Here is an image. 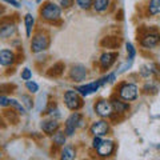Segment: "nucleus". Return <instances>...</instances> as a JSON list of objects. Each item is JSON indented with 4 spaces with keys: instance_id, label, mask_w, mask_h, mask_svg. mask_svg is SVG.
Here are the masks:
<instances>
[{
    "instance_id": "nucleus-1",
    "label": "nucleus",
    "mask_w": 160,
    "mask_h": 160,
    "mask_svg": "<svg viewBox=\"0 0 160 160\" xmlns=\"http://www.w3.org/2000/svg\"><path fill=\"white\" fill-rule=\"evenodd\" d=\"M39 15L40 19L44 20L46 23L49 24H56L62 22V15H63V9L59 7V4L56 2H46L43 3V6L39 9Z\"/></svg>"
},
{
    "instance_id": "nucleus-2",
    "label": "nucleus",
    "mask_w": 160,
    "mask_h": 160,
    "mask_svg": "<svg viewBox=\"0 0 160 160\" xmlns=\"http://www.w3.org/2000/svg\"><path fill=\"white\" fill-rule=\"evenodd\" d=\"M49 44H51V38L49 33L44 29H38L36 32L32 35V40H31V52L35 55L43 53L44 51H47Z\"/></svg>"
},
{
    "instance_id": "nucleus-3",
    "label": "nucleus",
    "mask_w": 160,
    "mask_h": 160,
    "mask_svg": "<svg viewBox=\"0 0 160 160\" xmlns=\"http://www.w3.org/2000/svg\"><path fill=\"white\" fill-rule=\"evenodd\" d=\"M18 32V18L16 15H6L0 19V39H11Z\"/></svg>"
},
{
    "instance_id": "nucleus-4",
    "label": "nucleus",
    "mask_w": 160,
    "mask_h": 160,
    "mask_svg": "<svg viewBox=\"0 0 160 160\" xmlns=\"http://www.w3.org/2000/svg\"><path fill=\"white\" fill-rule=\"evenodd\" d=\"M84 124H86L84 115L79 111H75L66 119V123H64V133L67 135V138L73 136L79 128L84 127Z\"/></svg>"
},
{
    "instance_id": "nucleus-5",
    "label": "nucleus",
    "mask_w": 160,
    "mask_h": 160,
    "mask_svg": "<svg viewBox=\"0 0 160 160\" xmlns=\"http://www.w3.org/2000/svg\"><path fill=\"white\" fill-rule=\"evenodd\" d=\"M63 102L69 111H80L84 107V100L83 96L79 92H76L75 89H67L63 95Z\"/></svg>"
},
{
    "instance_id": "nucleus-6",
    "label": "nucleus",
    "mask_w": 160,
    "mask_h": 160,
    "mask_svg": "<svg viewBox=\"0 0 160 160\" xmlns=\"http://www.w3.org/2000/svg\"><path fill=\"white\" fill-rule=\"evenodd\" d=\"M140 46L146 49H152L160 44V32L156 29H146L140 31V36L138 38Z\"/></svg>"
},
{
    "instance_id": "nucleus-7",
    "label": "nucleus",
    "mask_w": 160,
    "mask_h": 160,
    "mask_svg": "<svg viewBox=\"0 0 160 160\" xmlns=\"http://www.w3.org/2000/svg\"><path fill=\"white\" fill-rule=\"evenodd\" d=\"M118 96L124 102H135L139 98V87L135 83L123 82L118 87Z\"/></svg>"
},
{
    "instance_id": "nucleus-8",
    "label": "nucleus",
    "mask_w": 160,
    "mask_h": 160,
    "mask_svg": "<svg viewBox=\"0 0 160 160\" xmlns=\"http://www.w3.org/2000/svg\"><path fill=\"white\" fill-rule=\"evenodd\" d=\"M95 109V113L98 115L100 119H109L113 113V108H112V104H111V100L109 99H99L96 100L93 106Z\"/></svg>"
},
{
    "instance_id": "nucleus-9",
    "label": "nucleus",
    "mask_w": 160,
    "mask_h": 160,
    "mask_svg": "<svg viewBox=\"0 0 160 160\" xmlns=\"http://www.w3.org/2000/svg\"><path fill=\"white\" fill-rule=\"evenodd\" d=\"M111 131V124L107 119H99L89 126V133L92 136H98V138H104L107 136Z\"/></svg>"
},
{
    "instance_id": "nucleus-10",
    "label": "nucleus",
    "mask_w": 160,
    "mask_h": 160,
    "mask_svg": "<svg viewBox=\"0 0 160 160\" xmlns=\"http://www.w3.org/2000/svg\"><path fill=\"white\" fill-rule=\"evenodd\" d=\"M18 62H19V55L16 51H13L11 48L0 49V67L12 68Z\"/></svg>"
},
{
    "instance_id": "nucleus-11",
    "label": "nucleus",
    "mask_w": 160,
    "mask_h": 160,
    "mask_svg": "<svg viewBox=\"0 0 160 160\" xmlns=\"http://www.w3.org/2000/svg\"><path fill=\"white\" fill-rule=\"evenodd\" d=\"M119 59V51H106L99 58V68L102 71H108L115 66Z\"/></svg>"
},
{
    "instance_id": "nucleus-12",
    "label": "nucleus",
    "mask_w": 160,
    "mask_h": 160,
    "mask_svg": "<svg viewBox=\"0 0 160 160\" xmlns=\"http://www.w3.org/2000/svg\"><path fill=\"white\" fill-rule=\"evenodd\" d=\"M88 76V69L84 64H73V66L69 68V72H68V78L71 82L73 83H83L84 80L87 79Z\"/></svg>"
},
{
    "instance_id": "nucleus-13",
    "label": "nucleus",
    "mask_w": 160,
    "mask_h": 160,
    "mask_svg": "<svg viewBox=\"0 0 160 160\" xmlns=\"http://www.w3.org/2000/svg\"><path fill=\"white\" fill-rule=\"evenodd\" d=\"M115 148H116V144H115L113 140L111 139H103L100 146L95 149L96 151V155L102 159H107V158H111L113 152H115Z\"/></svg>"
},
{
    "instance_id": "nucleus-14",
    "label": "nucleus",
    "mask_w": 160,
    "mask_h": 160,
    "mask_svg": "<svg viewBox=\"0 0 160 160\" xmlns=\"http://www.w3.org/2000/svg\"><path fill=\"white\" fill-rule=\"evenodd\" d=\"M100 88H102L100 82L99 80H95V82L87 83V84H80V86H76L75 87V91L79 92L83 98H86V96H89V95H92V93H96Z\"/></svg>"
},
{
    "instance_id": "nucleus-15",
    "label": "nucleus",
    "mask_w": 160,
    "mask_h": 160,
    "mask_svg": "<svg viewBox=\"0 0 160 160\" xmlns=\"http://www.w3.org/2000/svg\"><path fill=\"white\" fill-rule=\"evenodd\" d=\"M40 129L43 131V133L52 136L55 132L60 129V123H59V120H55L51 118L43 119L42 122H40Z\"/></svg>"
},
{
    "instance_id": "nucleus-16",
    "label": "nucleus",
    "mask_w": 160,
    "mask_h": 160,
    "mask_svg": "<svg viewBox=\"0 0 160 160\" xmlns=\"http://www.w3.org/2000/svg\"><path fill=\"white\" fill-rule=\"evenodd\" d=\"M109 100H111V104H112L115 113L124 116V113H127L129 111V103L128 102H124V100H122L120 98H116V96H112Z\"/></svg>"
},
{
    "instance_id": "nucleus-17",
    "label": "nucleus",
    "mask_w": 160,
    "mask_h": 160,
    "mask_svg": "<svg viewBox=\"0 0 160 160\" xmlns=\"http://www.w3.org/2000/svg\"><path fill=\"white\" fill-rule=\"evenodd\" d=\"M64 69H66V64L63 62H56L47 69L46 75L48 78H60L64 73Z\"/></svg>"
},
{
    "instance_id": "nucleus-18",
    "label": "nucleus",
    "mask_w": 160,
    "mask_h": 160,
    "mask_svg": "<svg viewBox=\"0 0 160 160\" xmlns=\"http://www.w3.org/2000/svg\"><path fill=\"white\" fill-rule=\"evenodd\" d=\"M158 73H160V68L155 63H148L140 67V75L143 78H149L152 75H158Z\"/></svg>"
},
{
    "instance_id": "nucleus-19",
    "label": "nucleus",
    "mask_w": 160,
    "mask_h": 160,
    "mask_svg": "<svg viewBox=\"0 0 160 160\" xmlns=\"http://www.w3.org/2000/svg\"><path fill=\"white\" fill-rule=\"evenodd\" d=\"M120 43H122V39L118 36H106L102 39L100 42V46L103 48H111V49H116L119 48Z\"/></svg>"
},
{
    "instance_id": "nucleus-20",
    "label": "nucleus",
    "mask_w": 160,
    "mask_h": 160,
    "mask_svg": "<svg viewBox=\"0 0 160 160\" xmlns=\"http://www.w3.org/2000/svg\"><path fill=\"white\" fill-rule=\"evenodd\" d=\"M78 155L76 148L71 144H67V146L62 147V151H60V160H75Z\"/></svg>"
},
{
    "instance_id": "nucleus-21",
    "label": "nucleus",
    "mask_w": 160,
    "mask_h": 160,
    "mask_svg": "<svg viewBox=\"0 0 160 160\" xmlns=\"http://www.w3.org/2000/svg\"><path fill=\"white\" fill-rule=\"evenodd\" d=\"M112 4V0H93L92 2V9L98 13L107 12Z\"/></svg>"
},
{
    "instance_id": "nucleus-22",
    "label": "nucleus",
    "mask_w": 160,
    "mask_h": 160,
    "mask_svg": "<svg viewBox=\"0 0 160 160\" xmlns=\"http://www.w3.org/2000/svg\"><path fill=\"white\" fill-rule=\"evenodd\" d=\"M23 22H24V28H26V36L31 38L32 36V31L35 28V18H33V15L29 13V12L26 13L24 15Z\"/></svg>"
},
{
    "instance_id": "nucleus-23",
    "label": "nucleus",
    "mask_w": 160,
    "mask_h": 160,
    "mask_svg": "<svg viewBox=\"0 0 160 160\" xmlns=\"http://www.w3.org/2000/svg\"><path fill=\"white\" fill-rule=\"evenodd\" d=\"M9 108L13 109L15 112H18L20 116H26L27 115V109L24 108V106L19 102L18 99H13V98H9Z\"/></svg>"
},
{
    "instance_id": "nucleus-24",
    "label": "nucleus",
    "mask_w": 160,
    "mask_h": 160,
    "mask_svg": "<svg viewBox=\"0 0 160 160\" xmlns=\"http://www.w3.org/2000/svg\"><path fill=\"white\" fill-rule=\"evenodd\" d=\"M66 142H67V135L62 129H59V131H56L52 135V143L56 147H64L66 146Z\"/></svg>"
},
{
    "instance_id": "nucleus-25",
    "label": "nucleus",
    "mask_w": 160,
    "mask_h": 160,
    "mask_svg": "<svg viewBox=\"0 0 160 160\" xmlns=\"http://www.w3.org/2000/svg\"><path fill=\"white\" fill-rule=\"evenodd\" d=\"M160 13V0H148L147 3V15L156 16Z\"/></svg>"
},
{
    "instance_id": "nucleus-26",
    "label": "nucleus",
    "mask_w": 160,
    "mask_h": 160,
    "mask_svg": "<svg viewBox=\"0 0 160 160\" xmlns=\"http://www.w3.org/2000/svg\"><path fill=\"white\" fill-rule=\"evenodd\" d=\"M19 116H20V115L18 112H15L13 109H11L9 107L4 109V112H3V118H6L7 123H9V124H18Z\"/></svg>"
},
{
    "instance_id": "nucleus-27",
    "label": "nucleus",
    "mask_w": 160,
    "mask_h": 160,
    "mask_svg": "<svg viewBox=\"0 0 160 160\" xmlns=\"http://www.w3.org/2000/svg\"><path fill=\"white\" fill-rule=\"evenodd\" d=\"M20 103L23 104L27 111H31V109L35 107V103H33L31 93H22L20 95Z\"/></svg>"
},
{
    "instance_id": "nucleus-28",
    "label": "nucleus",
    "mask_w": 160,
    "mask_h": 160,
    "mask_svg": "<svg viewBox=\"0 0 160 160\" xmlns=\"http://www.w3.org/2000/svg\"><path fill=\"white\" fill-rule=\"evenodd\" d=\"M116 79H118V73L113 71V72H109L107 75H104L103 78H100L99 82H100V84H102V87H103V86H107V84L115 83L116 82Z\"/></svg>"
},
{
    "instance_id": "nucleus-29",
    "label": "nucleus",
    "mask_w": 160,
    "mask_h": 160,
    "mask_svg": "<svg viewBox=\"0 0 160 160\" xmlns=\"http://www.w3.org/2000/svg\"><path fill=\"white\" fill-rule=\"evenodd\" d=\"M16 89V86L13 83H2L0 84V93L2 95H7V93H12Z\"/></svg>"
},
{
    "instance_id": "nucleus-30",
    "label": "nucleus",
    "mask_w": 160,
    "mask_h": 160,
    "mask_svg": "<svg viewBox=\"0 0 160 160\" xmlns=\"http://www.w3.org/2000/svg\"><path fill=\"white\" fill-rule=\"evenodd\" d=\"M92 2L93 0H75L76 6L83 11H89L92 8Z\"/></svg>"
},
{
    "instance_id": "nucleus-31",
    "label": "nucleus",
    "mask_w": 160,
    "mask_h": 160,
    "mask_svg": "<svg viewBox=\"0 0 160 160\" xmlns=\"http://www.w3.org/2000/svg\"><path fill=\"white\" fill-rule=\"evenodd\" d=\"M132 62H133V60H131V59H127L126 62L122 63V64H120V66L116 68V71H115V72H116L118 75H120V73H124V72L127 71V69H129V68L132 67Z\"/></svg>"
},
{
    "instance_id": "nucleus-32",
    "label": "nucleus",
    "mask_w": 160,
    "mask_h": 160,
    "mask_svg": "<svg viewBox=\"0 0 160 160\" xmlns=\"http://www.w3.org/2000/svg\"><path fill=\"white\" fill-rule=\"evenodd\" d=\"M126 51H127V59L133 60L135 58H136L138 51H136V48H135V46L132 43H126Z\"/></svg>"
},
{
    "instance_id": "nucleus-33",
    "label": "nucleus",
    "mask_w": 160,
    "mask_h": 160,
    "mask_svg": "<svg viewBox=\"0 0 160 160\" xmlns=\"http://www.w3.org/2000/svg\"><path fill=\"white\" fill-rule=\"evenodd\" d=\"M39 84L36 83V82H33V80H27L26 82V89L29 92V93H36L38 91H39Z\"/></svg>"
},
{
    "instance_id": "nucleus-34",
    "label": "nucleus",
    "mask_w": 160,
    "mask_h": 160,
    "mask_svg": "<svg viewBox=\"0 0 160 160\" xmlns=\"http://www.w3.org/2000/svg\"><path fill=\"white\" fill-rule=\"evenodd\" d=\"M142 91H143L144 93H147V95H149V93L153 95V93H156V92H158V87L155 86L152 82H148V83L144 84V87L142 88Z\"/></svg>"
},
{
    "instance_id": "nucleus-35",
    "label": "nucleus",
    "mask_w": 160,
    "mask_h": 160,
    "mask_svg": "<svg viewBox=\"0 0 160 160\" xmlns=\"http://www.w3.org/2000/svg\"><path fill=\"white\" fill-rule=\"evenodd\" d=\"M56 3L59 4V7L62 9H69V8L73 7L75 0H58Z\"/></svg>"
},
{
    "instance_id": "nucleus-36",
    "label": "nucleus",
    "mask_w": 160,
    "mask_h": 160,
    "mask_svg": "<svg viewBox=\"0 0 160 160\" xmlns=\"http://www.w3.org/2000/svg\"><path fill=\"white\" fill-rule=\"evenodd\" d=\"M20 78H22V80H24V82H27V80H31L32 79V71L28 67L23 68L22 72H20Z\"/></svg>"
},
{
    "instance_id": "nucleus-37",
    "label": "nucleus",
    "mask_w": 160,
    "mask_h": 160,
    "mask_svg": "<svg viewBox=\"0 0 160 160\" xmlns=\"http://www.w3.org/2000/svg\"><path fill=\"white\" fill-rule=\"evenodd\" d=\"M9 107V98L7 95H2L0 93V108H8Z\"/></svg>"
},
{
    "instance_id": "nucleus-38",
    "label": "nucleus",
    "mask_w": 160,
    "mask_h": 160,
    "mask_svg": "<svg viewBox=\"0 0 160 160\" xmlns=\"http://www.w3.org/2000/svg\"><path fill=\"white\" fill-rule=\"evenodd\" d=\"M0 2L7 3V4H9V6L15 7V8H20V7H22V6H20V2H19V0H0Z\"/></svg>"
},
{
    "instance_id": "nucleus-39",
    "label": "nucleus",
    "mask_w": 160,
    "mask_h": 160,
    "mask_svg": "<svg viewBox=\"0 0 160 160\" xmlns=\"http://www.w3.org/2000/svg\"><path fill=\"white\" fill-rule=\"evenodd\" d=\"M102 140H103V138L93 136V139H92V148H93V149H96V148L100 146V143H102Z\"/></svg>"
},
{
    "instance_id": "nucleus-40",
    "label": "nucleus",
    "mask_w": 160,
    "mask_h": 160,
    "mask_svg": "<svg viewBox=\"0 0 160 160\" xmlns=\"http://www.w3.org/2000/svg\"><path fill=\"white\" fill-rule=\"evenodd\" d=\"M6 12H7V8L0 4V19H2L3 16H6Z\"/></svg>"
},
{
    "instance_id": "nucleus-41",
    "label": "nucleus",
    "mask_w": 160,
    "mask_h": 160,
    "mask_svg": "<svg viewBox=\"0 0 160 160\" xmlns=\"http://www.w3.org/2000/svg\"><path fill=\"white\" fill-rule=\"evenodd\" d=\"M3 159V152H2V149H0V160Z\"/></svg>"
},
{
    "instance_id": "nucleus-42",
    "label": "nucleus",
    "mask_w": 160,
    "mask_h": 160,
    "mask_svg": "<svg viewBox=\"0 0 160 160\" xmlns=\"http://www.w3.org/2000/svg\"><path fill=\"white\" fill-rule=\"evenodd\" d=\"M35 2H36L38 4H40V3H42V2H43V0H35Z\"/></svg>"
}]
</instances>
